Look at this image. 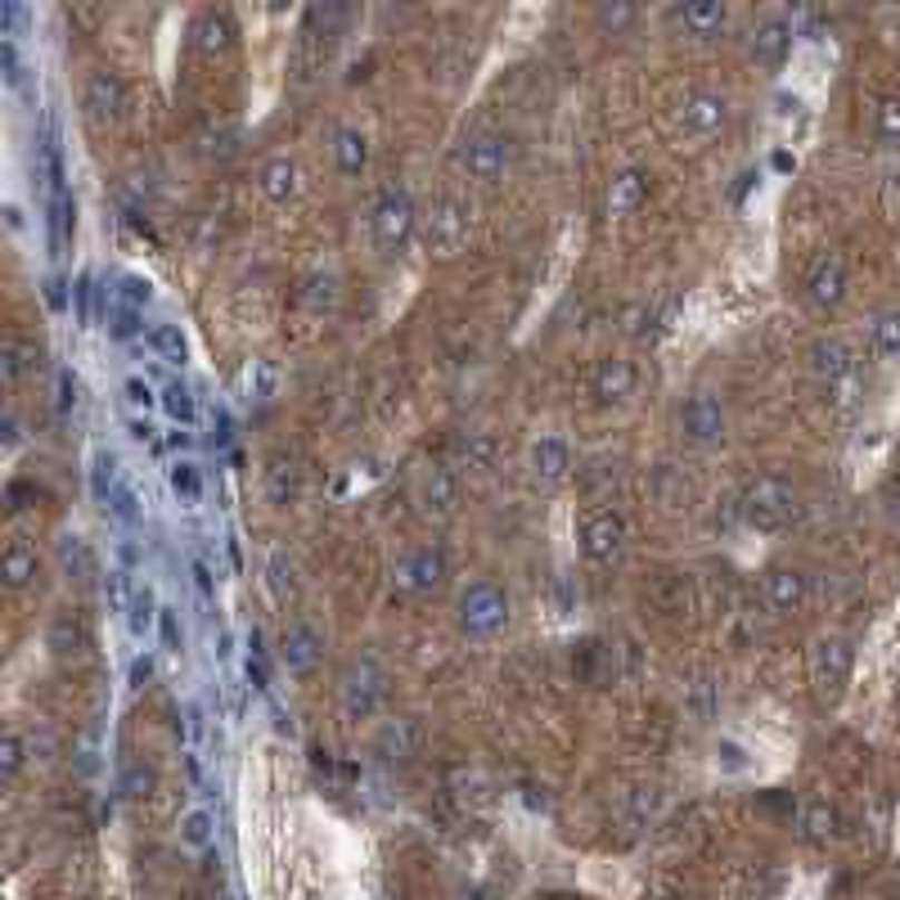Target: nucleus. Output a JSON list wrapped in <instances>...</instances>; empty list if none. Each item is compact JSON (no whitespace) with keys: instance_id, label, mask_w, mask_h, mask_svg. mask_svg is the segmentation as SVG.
<instances>
[{"instance_id":"7c9ffc66","label":"nucleus","mask_w":900,"mask_h":900,"mask_svg":"<svg viewBox=\"0 0 900 900\" xmlns=\"http://www.w3.org/2000/svg\"><path fill=\"white\" fill-rule=\"evenodd\" d=\"M838 829H842V815L829 802H806L802 806V838L806 842H829V838H838Z\"/></svg>"},{"instance_id":"72a5a7b5","label":"nucleus","mask_w":900,"mask_h":900,"mask_svg":"<svg viewBox=\"0 0 900 900\" xmlns=\"http://www.w3.org/2000/svg\"><path fill=\"white\" fill-rule=\"evenodd\" d=\"M90 487H95V500L113 505V496H118L123 478H118V460L108 456V450H99V456L90 460Z\"/></svg>"},{"instance_id":"e433bc0d","label":"nucleus","mask_w":900,"mask_h":900,"mask_svg":"<svg viewBox=\"0 0 900 900\" xmlns=\"http://www.w3.org/2000/svg\"><path fill=\"white\" fill-rule=\"evenodd\" d=\"M149 348H154L163 361H172V365H180V361L189 356L185 333H180L176 324H154V329H149Z\"/></svg>"},{"instance_id":"a19ab883","label":"nucleus","mask_w":900,"mask_h":900,"mask_svg":"<svg viewBox=\"0 0 900 900\" xmlns=\"http://www.w3.org/2000/svg\"><path fill=\"white\" fill-rule=\"evenodd\" d=\"M172 491H176L189 509L203 500V478H198V469H194L189 460H176V464H172Z\"/></svg>"},{"instance_id":"2eb2a0df","label":"nucleus","mask_w":900,"mask_h":900,"mask_svg":"<svg viewBox=\"0 0 900 900\" xmlns=\"http://www.w3.org/2000/svg\"><path fill=\"white\" fill-rule=\"evenodd\" d=\"M788 50H793V23H788L783 14L761 19V23L752 28V37H747V55H752V63H761V68H779V63L788 59Z\"/></svg>"},{"instance_id":"bb28decb","label":"nucleus","mask_w":900,"mask_h":900,"mask_svg":"<svg viewBox=\"0 0 900 900\" xmlns=\"http://www.w3.org/2000/svg\"><path fill=\"white\" fill-rule=\"evenodd\" d=\"M72 216H77V203H72L68 185L50 189V248H55V257H59V253L68 248V239H72Z\"/></svg>"},{"instance_id":"5fc2aeb1","label":"nucleus","mask_w":900,"mask_h":900,"mask_svg":"<svg viewBox=\"0 0 900 900\" xmlns=\"http://www.w3.org/2000/svg\"><path fill=\"white\" fill-rule=\"evenodd\" d=\"M72 293H77V315H81V324H90V320H95V311H90V302H95V280L81 275Z\"/></svg>"},{"instance_id":"a878e982","label":"nucleus","mask_w":900,"mask_h":900,"mask_svg":"<svg viewBox=\"0 0 900 900\" xmlns=\"http://www.w3.org/2000/svg\"><path fill=\"white\" fill-rule=\"evenodd\" d=\"M675 19H681L694 37H716L721 28H725V6H721V0H694V6H681V10H675Z\"/></svg>"},{"instance_id":"ddd939ff","label":"nucleus","mask_w":900,"mask_h":900,"mask_svg":"<svg viewBox=\"0 0 900 900\" xmlns=\"http://www.w3.org/2000/svg\"><path fill=\"white\" fill-rule=\"evenodd\" d=\"M806 361H811V374L824 383V388H838L842 379H851L855 374V352H851V343L847 338H815L811 343V352H806Z\"/></svg>"},{"instance_id":"ea45409f","label":"nucleus","mask_w":900,"mask_h":900,"mask_svg":"<svg viewBox=\"0 0 900 900\" xmlns=\"http://www.w3.org/2000/svg\"><path fill=\"white\" fill-rule=\"evenodd\" d=\"M212 838H216V829H212V815H207V811H189V815L180 820V842H185L189 851H207Z\"/></svg>"},{"instance_id":"c756f323","label":"nucleus","mask_w":900,"mask_h":900,"mask_svg":"<svg viewBox=\"0 0 900 900\" xmlns=\"http://www.w3.org/2000/svg\"><path fill=\"white\" fill-rule=\"evenodd\" d=\"M414 743H419V730H414L410 716L388 721L383 734H379V752H383L388 761H405V756H414Z\"/></svg>"},{"instance_id":"603ef678","label":"nucleus","mask_w":900,"mask_h":900,"mask_svg":"<svg viewBox=\"0 0 900 900\" xmlns=\"http://www.w3.org/2000/svg\"><path fill=\"white\" fill-rule=\"evenodd\" d=\"M140 329H145V324H140V311H131V306L118 302V311H113V333L131 338V333H140Z\"/></svg>"},{"instance_id":"6e6552de","label":"nucleus","mask_w":900,"mask_h":900,"mask_svg":"<svg viewBox=\"0 0 900 900\" xmlns=\"http://www.w3.org/2000/svg\"><path fill=\"white\" fill-rule=\"evenodd\" d=\"M505 622H509V599H505L500 586L473 581V586L460 595V626H464L469 635H496Z\"/></svg>"},{"instance_id":"a18cd8bd","label":"nucleus","mask_w":900,"mask_h":900,"mask_svg":"<svg viewBox=\"0 0 900 900\" xmlns=\"http://www.w3.org/2000/svg\"><path fill=\"white\" fill-rule=\"evenodd\" d=\"M154 617H158V613H154V590H149V586H136V595H131V604H127V622H131V630L145 635Z\"/></svg>"},{"instance_id":"c9c22d12","label":"nucleus","mask_w":900,"mask_h":900,"mask_svg":"<svg viewBox=\"0 0 900 900\" xmlns=\"http://www.w3.org/2000/svg\"><path fill=\"white\" fill-rule=\"evenodd\" d=\"M873 136H878L887 149H900V95L878 99V113H873Z\"/></svg>"},{"instance_id":"864d4df0","label":"nucleus","mask_w":900,"mask_h":900,"mask_svg":"<svg viewBox=\"0 0 900 900\" xmlns=\"http://www.w3.org/2000/svg\"><path fill=\"white\" fill-rule=\"evenodd\" d=\"M595 19H599L604 28H613V32H617V28L635 23V10H630V6H599V14H595Z\"/></svg>"},{"instance_id":"4be33fe9","label":"nucleus","mask_w":900,"mask_h":900,"mask_svg":"<svg viewBox=\"0 0 900 900\" xmlns=\"http://www.w3.org/2000/svg\"><path fill=\"white\" fill-rule=\"evenodd\" d=\"M320 630L315 626H306V622H293L288 630H284V644H280V657H284V666L293 671V675H302V671H311L315 662H320Z\"/></svg>"},{"instance_id":"aec40b11","label":"nucleus","mask_w":900,"mask_h":900,"mask_svg":"<svg viewBox=\"0 0 900 900\" xmlns=\"http://www.w3.org/2000/svg\"><path fill=\"white\" fill-rule=\"evenodd\" d=\"M257 189L271 198V203H288L302 194V167L288 158V154H275L257 167Z\"/></svg>"},{"instance_id":"c85d7f7f","label":"nucleus","mask_w":900,"mask_h":900,"mask_svg":"<svg viewBox=\"0 0 900 900\" xmlns=\"http://www.w3.org/2000/svg\"><path fill=\"white\" fill-rule=\"evenodd\" d=\"M297 469H293V460H284V456H275L271 464H266V500L271 505H293L297 500Z\"/></svg>"},{"instance_id":"f03ea898","label":"nucleus","mask_w":900,"mask_h":900,"mask_svg":"<svg viewBox=\"0 0 900 900\" xmlns=\"http://www.w3.org/2000/svg\"><path fill=\"white\" fill-rule=\"evenodd\" d=\"M419 221H423V248L437 262H450V257H460L469 248L473 216H469V207L456 194H437Z\"/></svg>"},{"instance_id":"58836bf2","label":"nucleus","mask_w":900,"mask_h":900,"mask_svg":"<svg viewBox=\"0 0 900 900\" xmlns=\"http://www.w3.org/2000/svg\"><path fill=\"white\" fill-rule=\"evenodd\" d=\"M23 761H28V743H23V734H19V730H6V738H0V779L14 783L19 770H23Z\"/></svg>"},{"instance_id":"680f3d73","label":"nucleus","mask_w":900,"mask_h":900,"mask_svg":"<svg viewBox=\"0 0 900 900\" xmlns=\"http://www.w3.org/2000/svg\"><path fill=\"white\" fill-rule=\"evenodd\" d=\"M194 581H198V590H203V595H212V577H207V562H198V558H194Z\"/></svg>"},{"instance_id":"de8ad7c7","label":"nucleus","mask_w":900,"mask_h":900,"mask_svg":"<svg viewBox=\"0 0 900 900\" xmlns=\"http://www.w3.org/2000/svg\"><path fill=\"white\" fill-rule=\"evenodd\" d=\"M46 639H50V648H55V653H77V648H81V626H77L72 617H59V622L50 626V635H46Z\"/></svg>"},{"instance_id":"2f4dec72","label":"nucleus","mask_w":900,"mask_h":900,"mask_svg":"<svg viewBox=\"0 0 900 900\" xmlns=\"http://www.w3.org/2000/svg\"><path fill=\"white\" fill-rule=\"evenodd\" d=\"M37 361V348L32 343H23V338H6L0 343V379H6L10 388L23 379V370Z\"/></svg>"},{"instance_id":"412c9836","label":"nucleus","mask_w":900,"mask_h":900,"mask_svg":"<svg viewBox=\"0 0 900 900\" xmlns=\"http://www.w3.org/2000/svg\"><path fill=\"white\" fill-rule=\"evenodd\" d=\"M531 473H536V482H545V487L568 482V473H573V450H568V441H562V437H540V441L531 446Z\"/></svg>"},{"instance_id":"6e6d98bb","label":"nucleus","mask_w":900,"mask_h":900,"mask_svg":"<svg viewBox=\"0 0 900 900\" xmlns=\"http://www.w3.org/2000/svg\"><path fill=\"white\" fill-rule=\"evenodd\" d=\"M158 626H163V639H167V648H172V653H180L185 635H180V626H176V613H172V608H163V613H158Z\"/></svg>"},{"instance_id":"13d9d810","label":"nucleus","mask_w":900,"mask_h":900,"mask_svg":"<svg viewBox=\"0 0 900 900\" xmlns=\"http://www.w3.org/2000/svg\"><path fill=\"white\" fill-rule=\"evenodd\" d=\"M46 302L50 311H63V280H46Z\"/></svg>"},{"instance_id":"20e7f679","label":"nucleus","mask_w":900,"mask_h":900,"mask_svg":"<svg viewBox=\"0 0 900 900\" xmlns=\"http://www.w3.org/2000/svg\"><path fill=\"white\" fill-rule=\"evenodd\" d=\"M370 225H374V244H379V253L397 257V253H401V248L414 239L419 207H414V198H410L405 189H383V194H379V203H374Z\"/></svg>"},{"instance_id":"4c0bfd02","label":"nucleus","mask_w":900,"mask_h":900,"mask_svg":"<svg viewBox=\"0 0 900 900\" xmlns=\"http://www.w3.org/2000/svg\"><path fill=\"white\" fill-rule=\"evenodd\" d=\"M59 562H63V573H72V577H90L95 573V558H90V549H86L81 536H59Z\"/></svg>"},{"instance_id":"09e8293b","label":"nucleus","mask_w":900,"mask_h":900,"mask_svg":"<svg viewBox=\"0 0 900 900\" xmlns=\"http://www.w3.org/2000/svg\"><path fill=\"white\" fill-rule=\"evenodd\" d=\"M118 297H123V306H131V311H145L149 306V280H140V275H123V288H118Z\"/></svg>"},{"instance_id":"a211bd4d","label":"nucleus","mask_w":900,"mask_h":900,"mask_svg":"<svg viewBox=\"0 0 900 900\" xmlns=\"http://www.w3.org/2000/svg\"><path fill=\"white\" fill-rule=\"evenodd\" d=\"M648 172L644 167H622L613 180H608V194H604V212L608 216H635L639 207H644V198H648Z\"/></svg>"},{"instance_id":"423d86ee","label":"nucleus","mask_w":900,"mask_h":900,"mask_svg":"<svg viewBox=\"0 0 900 900\" xmlns=\"http://www.w3.org/2000/svg\"><path fill=\"white\" fill-rule=\"evenodd\" d=\"M338 694H343V712L352 721L374 716V707L383 698V666H379V657L374 653L352 657L348 671H343V685H338Z\"/></svg>"},{"instance_id":"dca6fc26","label":"nucleus","mask_w":900,"mask_h":900,"mask_svg":"<svg viewBox=\"0 0 900 900\" xmlns=\"http://www.w3.org/2000/svg\"><path fill=\"white\" fill-rule=\"evenodd\" d=\"M681 432L689 437V441H721L725 437V410H721V401L716 397H707V392H698V397H689L685 405H681Z\"/></svg>"},{"instance_id":"052dcab7","label":"nucleus","mask_w":900,"mask_h":900,"mask_svg":"<svg viewBox=\"0 0 900 900\" xmlns=\"http://www.w3.org/2000/svg\"><path fill=\"white\" fill-rule=\"evenodd\" d=\"M72 374H59V410H68V401H72Z\"/></svg>"},{"instance_id":"9b49d317","label":"nucleus","mask_w":900,"mask_h":900,"mask_svg":"<svg viewBox=\"0 0 900 900\" xmlns=\"http://www.w3.org/2000/svg\"><path fill=\"white\" fill-rule=\"evenodd\" d=\"M441 577H446V554H441L437 545H423V549L405 554V558L397 562V573H392V581H397L405 595H428V590L441 586Z\"/></svg>"},{"instance_id":"49530a36","label":"nucleus","mask_w":900,"mask_h":900,"mask_svg":"<svg viewBox=\"0 0 900 900\" xmlns=\"http://www.w3.org/2000/svg\"><path fill=\"white\" fill-rule=\"evenodd\" d=\"M622 329L630 333V338H653L657 333V311L653 306H626V315H622Z\"/></svg>"},{"instance_id":"e2e57ef3","label":"nucleus","mask_w":900,"mask_h":900,"mask_svg":"<svg viewBox=\"0 0 900 900\" xmlns=\"http://www.w3.org/2000/svg\"><path fill=\"white\" fill-rule=\"evenodd\" d=\"M131 437H140V441H149L154 437V428L145 423V419H131Z\"/></svg>"},{"instance_id":"cd10ccee","label":"nucleus","mask_w":900,"mask_h":900,"mask_svg":"<svg viewBox=\"0 0 900 900\" xmlns=\"http://www.w3.org/2000/svg\"><path fill=\"white\" fill-rule=\"evenodd\" d=\"M869 343L878 356H900V306H882L873 320H869Z\"/></svg>"},{"instance_id":"6ab92c4d","label":"nucleus","mask_w":900,"mask_h":900,"mask_svg":"<svg viewBox=\"0 0 900 900\" xmlns=\"http://www.w3.org/2000/svg\"><path fill=\"white\" fill-rule=\"evenodd\" d=\"M419 505H423L428 518H450V513H456V509H460V482H456V473L441 469V464L423 469Z\"/></svg>"},{"instance_id":"c03bdc74","label":"nucleus","mask_w":900,"mask_h":900,"mask_svg":"<svg viewBox=\"0 0 900 900\" xmlns=\"http://www.w3.org/2000/svg\"><path fill=\"white\" fill-rule=\"evenodd\" d=\"M460 450H464V460L473 464V469H491L496 464V437L491 432H469L464 441H460Z\"/></svg>"},{"instance_id":"4468645a","label":"nucleus","mask_w":900,"mask_h":900,"mask_svg":"<svg viewBox=\"0 0 900 900\" xmlns=\"http://www.w3.org/2000/svg\"><path fill=\"white\" fill-rule=\"evenodd\" d=\"M765 604H770L774 617L802 613L811 604V577L802 568H774V573H765Z\"/></svg>"},{"instance_id":"1a4fd4ad","label":"nucleus","mask_w":900,"mask_h":900,"mask_svg":"<svg viewBox=\"0 0 900 900\" xmlns=\"http://www.w3.org/2000/svg\"><path fill=\"white\" fill-rule=\"evenodd\" d=\"M622 549H626V518L617 509L581 513V554L590 562H617Z\"/></svg>"},{"instance_id":"7ed1b4c3","label":"nucleus","mask_w":900,"mask_h":900,"mask_svg":"<svg viewBox=\"0 0 900 900\" xmlns=\"http://www.w3.org/2000/svg\"><path fill=\"white\" fill-rule=\"evenodd\" d=\"M851 666H855V648L847 635H820L811 644V685H815L820 703L842 698V689L851 685Z\"/></svg>"},{"instance_id":"bf43d9fd","label":"nucleus","mask_w":900,"mask_h":900,"mask_svg":"<svg viewBox=\"0 0 900 900\" xmlns=\"http://www.w3.org/2000/svg\"><path fill=\"white\" fill-rule=\"evenodd\" d=\"M149 675H154V662H149V657H136V666H131V685H145Z\"/></svg>"},{"instance_id":"0e129e2a","label":"nucleus","mask_w":900,"mask_h":900,"mask_svg":"<svg viewBox=\"0 0 900 900\" xmlns=\"http://www.w3.org/2000/svg\"><path fill=\"white\" fill-rule=\"evenodd\" d=\"M81 900H86V896H81Z\"/></svg>"},{"instance_id":"393cba45","label":"nucleus","mask_w":900,"mask_h":900,"mask_svg":"<svg viewBox=\"0 0 900 900\" xmlns=\"http://www.w3.org/2000/svg\"><path fill=\"white\" fill-rule=\"evenodd\" d=\"M333 163L343 176H361L370 167V140L361 127H338L333 131Z\"/></svg>"},{"instance_id":"8fccbe9b","label":"nucleus","mask_w":900,"mask_h":900,"mask_svg":"<svg viewBox=\"0 0 900 900\" xmlns=\"http://www.w3.org/2000/svg\"><path fill=\"white\" fill-rule=\"evenodd\" d=\"M123 793H127V798H149V793H154V770L127 765V770H123Z\"/></svg>"},{"instance_id":"0eeeda50","label":"nucleus","mask_w":900,"mask_h":900,"mask_svg":"<svg viewBox=\"0 0 900 900\" xmlns=\"http://www.w3.org/2000/svg\"><path fill=\"white\" fill-rule=\"evenodd\" d=\"M81 113L90 127H108L118 123L127 113V81L118 68H95L86 77V90H81Z\"/></svg>"},{"instance_id":"3c124183","label":"nucleus","mask_w":900,"mask_h":900,"mask_svg":"<svg viewBox=\"0 0 900 900\" xmlns=\"http://www.w3.org/2000/svg\"><path fill=\"white\" fill-rule=\"evenodd\" d=\"M104 590H108V604L118 608V613H127V604H131V595H136V586L127 581V573H108Z\"/></svg>"},{"instance_id":"4d7b16f0","label":"nucleus","mask_w":900,"mask_h":900,"mask_svg":"<svg viewBox=\"0 0 900 900\" xmlns=\"http://www.w3.org/2000/svg\"><path fill=\"white\" fill-rule=\"evenodd\" d=\"M123 392H127V401H131V405H145V410L154 405V388H149L145 379H127V383H123Z\"/></svg>"},{"instance_id":"f3484780","label":"nucleus","mask_w":900,"mask_h":900,"mask_svg":"<svg viewBox=\"0 0 900 900\" xmlns=\"http://www.w3.org/2000/svg\"><path fill=\"white\" fill-rule=\"evenodd\" d=\"M189 46H194L203 59L225 55V50L235 46V19L225 14V10H203V14H194V23H189Z\"/></svg>"},{"instance_id":"473e14b6","label":"nucleus","mask_w":900,"mask_h":900,"mask_svg":"<svg viewBox=\"0 0 900 900\" xmlns=\"http://www.w3.org/2000/svg\"><path fill=\"white\" fill-rule=\"evenodd\" d=\"M275 388H280L275 365H271L266 356L248 361V370H244V397H248V401H257V405H266V401L275 397Z\"/></svg>"},{"instance_id":"79ce46f5","label":"nucleus","mask_w":900,"mask_h":900,"mask_svg":"<svg viewBox=\"0 0 900 900\" xmlns=\"http://www.w3.org/2000/svg\"><path fill=\"white\" fill-rule=\"evenodd\" d=\"M266 577H271L275 599H288V595L297 590V581H293V562H288L284 549H271V558H266Z\"/></svg>"},{"instance_id":"39448f33","label":"nucleus","mask_w":900,"mask_h":900,"mask_svg":"<svg viewBox=\"0 0 900 900\" xmlns=\"http://www.w3.org/2000/svg\"><path fill=\"white\" fill-rule=\"evenodd\" d=\"M456 163L473 176V180H500L505 172H509V163H513V140L505 136V131H473V136H464L460 140V149H456Z\"/></svg>"},{"instance_id":"37998d69","label":"nucleus","mask_w":900,"mask_h":900,"mask_svg":"<svg viewBox=\"0 0 900 900\" xmlns=\"http://www.w3.org/2000/svg\"><path fill=\"white\" fill-rule=\"evenodd\" d=\"M158 405L167 410V419H176V423H185V428H189V423H194V414H198V410H194V397H189V388H185V383H172V388L158 397Z\"/></svg>"},{"instance_id":"b1692460","label":"nucleus","mask_w":900,"mask_h":900,"mask_svg":"<svg viewBox=\"0 0 900 900\" xmlns=\"http://www.w3.org/2000/svg\"><path fill=\"white\" fill-rule=\"evenodd\" d=\"M590 388H595V397H599L604 405L626 401V397L635 392V365H630V361H622V356H608V361H599V365H595Z\"/></svg>"},{"instance_id":"5701e85b","label":"nucleus","mask_w":900,"mask_h":900,"mask_svg":"<svg viewBox=\"0 0 900 900\" xmlns=\"http://www.w3.org/2000/svg\"><path fill=\"white\" fill-rule=\"evenodd\" d=\"M37 573H41L37 549H32L23 536H14V540L6 545V554H0V577H6L10 590H28V586L37 581Z\"/></svg>"},{"instance_id":"f8f14e48","label":"nucleus","mask_w":900,"mask_h":900,"mask_svg":"<svg viewBox=\"0 0 900 900\" xmlns=\"http://www.w3.org/2000/svg\"><path fill=\"white\" fill-rule=\"evenodd\" d=\"M851 288V275H847V262L838 253H824L811 271H806V302L820 306V311H833Z\"/></svg>"},{"instance_id":"f257e3e1","label":"nucleus","mask_w":900,"mask_h":900,"mask_svg":"<svg viewBox=\"0 0 900 900\" xmlns=\"http://www.w3.org/2000/svg\"><path fill=\"white\" fill-rule=\"evenodd\" d=\"M738 518L752 527V531H788L798 518H802V496L798 487L788 482L783 473H761L747 482V491L738 496Z\"/></svg>"},{"instance_id":"9d476101","label":"nucleus","mask_w":900,"mask_h":900,"mask_svg":"<svg viewBox=\"0 0 900 900\" xmlns=\"http://www.w3.org/2000/svg\"><path fill=\"white\" fill-rule=\"evenodd\" d=\"M675 123H681L685 136L707 140L730 123V99L721 90H689L681 99V108H675Z\"/></svg>"},{"instance_id":"f704fd0d","label":"nucleus","mask_w":900,"mask_h":900,"mask_svg":"<svg viewBox=\"0 0 900 900\" xmlns=\"http://www.w3.org/2000/svg\"><path fill=\"white\" fill-rule=\"evenodd\" d=\"M302 302H306L311 311H333V306H338V275H333V271H315V275H306V284H302Z\"/></svg>"}]
</instances>
